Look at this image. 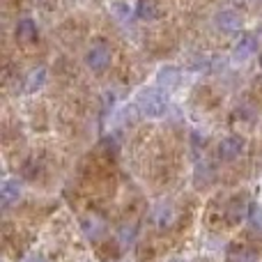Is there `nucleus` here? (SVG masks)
Wrapping results in <instances>:
<instances>
[{"label":"nucleus","mask_w":262,"mask_h":262,"mask_svg":"<svg viewBox=\"0 0 262 262\" xmlns=\"http://www.w3.org/2000/svg\"><path fill=\"white\" fill-rule=\"evenodd\" d=\"M136 104H138L140 113H143L145 118H161L168 108V97L163 95L159 88H147V90L138 92Z\"/></svg>","instance_id":"1"},{"label":"nucleus","mask_w":262,"mask_h":262,"mask_svg":"<svg viewBox=\"0 0 262 262\" xmlns=\"http://www.w3.org/2000/svg\"><path fill=\"white\" fill-rule=\"evenodd\" d=\"M85 64L92 72H104L111 64V49L106 44H95L85 55Z\"/></svg>","instance_id":"2"},{"label":"nucleus","mask_w":262,"mask_h":262,"mask_svg":"<svg viewBox=\"0 0 262 262\" xmlns=\"http://www.w3.org/2000/svg\"><path fill=\"white\" fill-rule=\"evenodd\" d=\"M244 147H246V143L242 136H226V138L219 143V157H221L223 161H235V159L244 152Z\"/></svg>","instance_id":"3"},{"label":"nucleus","mask_w":262,"mask_h":262,"mask_svg":"<svg viewBox=\"0 0 262 262\" xmlns=\"http://www.w3.org/2000/svg\"><path fill=\"white\" fill-rule=\"evenodd\" d=\"M255 46H258V39H255L253 35H244L239 41H237L235 51H232V60H235V62H244L246 58L253 55Z\"/></svg>","instance_id":"4"},{"label":"nucleus","mask_w":262,"mask_h":262,"mask_svg":"<svg viewBox=\"0 0 262 262\" xmlns=\"http://www.w3.org/2000/svg\"><path fill=\"white\" fill-rule=\"evenodd\" d=\"M216 26L221 28L223 32H235V30H239L242 28V16L237 12H230V9H226V12H221V14H216Z\"/></svg>","instance_id":"5"},{"label":"nucleus","mask_w":262,"mask_h":262,"mask_svg":"<svg viewBox=\"0 0 262 262\" xmlns=\"http://www.w3.org/2000/svg\"><path fill=\"white\" fill-rule=\"evenodd\" d=\"M35 37H37V26L32 18H23V21L16 23V39L21 44H30Z\"/></svg>","instance_id":"6"},{"label":"nucleus","mask_w":262,"mask_h":262,"mask_svg":"<svg viewBox=\"0 0 262 262\" xmlns=\"http://www.w3.org/2000/svg\"><path fill=\"white\" fill-rule=\"evenodd\" d=\"M157 81H159V88H166V90L177 88V83H180V69H175V67L161 69V72L157 74Z\"/></svg>","instance_id":"7"},{"label":"nucleus","mask_w":262,"mask_h":262,"mask_svg":"<svg viewBox=\"0 0 262 262\" xmlns=\"http://www.w3.org/2000/svg\"><path fill=\"white\" fill-rule=\"evenodd\" d=\"M44 81H46V69L44 67L32 69L26 78V92H37L41 85H44Z\"/></svg>","instance_id":"8"},{"label":"nucleus","mask_w":262,"mask_h":262,"mask_svg":"<svg viewBox=\"0 0 262 262\" xmlns=\"http://www.w3.org/2000/svg\"><path fill=\"white\" fill-rule=\"evenodd\" d=\"M18 195H21V186H18V182L5 180V182H3V203H5V205L14 203Z\"/></svg>","instance_id":"9"},{"label":"nucleus","mask_w":262,"mask_h":262,"mask_svg":"<svg viewBox=\"0 0 262 262\" xmlns=\"http://www.w3.org/2000/svg\"><path fill=\"white\" fill-rule=\"evenodd\" d=\"M255 258H258V253L253 249H244V246H239V251L228 253V262H255Z\"/></svg>","instance_id":"10"},{"label":"nucleus","mask_w":262,"mask_h":262,"mask_svg":"<svg viewBox=\"0 0 262 262\" xmlns=\"http://www.w3.org/2000/svg\"><path fill=\"white\" fill-rule=\"evenodd\" d=\"M228 216H230L232 223L242 221V219L246 216V200L244 198H235L230 205V209H228Z\"/></svg>","instance_id":"11"},{"label":"nucleus","mask_w":262,"mask_h":262,"mask_svg":"<svg viewBox=\"0 0 262 262\" xmlns=\"http://www.w3.org/2000/svg\"><path fill=\"white\" fill-rule=\"evenodd\" d=\"M136 12H138L140 18H157L159 16V9H157V5H154L152 0H140Z\"/></svg>","instance_id":"12"},{"label":"nucleus","mask_w":262,"mask_h":262,"mask_svg":"<svg viewBox=\"0 0 262 262\" xmlns=\"http://www.w3.org/2000/svg\"><path fill=\"white\" fill-rule=\"evenodd\" d=\"M26 262H46V258H44V255H37V253H35V255H30V258H28Z\"/></svg>","instance_id":"13"},{"label":"nucleus","mask_w":262,"mask_h":262,"mask_svg":"<svg viewBox=\"0 0 262 262\" xmlns=\"http://www.w3.org/2000/svg\"><path fill=\"white\" fill-rule=\"evenodd\" d=\"M172 262H182V260H172Z\"/></svg>","instance_id":"14"},{"label":"nucleus","mask_w":262,"mask_h":262,"mask_svg":"<svg viewBox=\"0 0 262 262\" xmlns=\"http://www.w3.org/2000/svg\"><path fill=\"white\" fill-rule=\"evenodd\" d=\"M260 64H262V55H260Z\"/></svg>","instance_id":"15"},{"label":"nucleus","mask_w":262,"mask_h":262,"mask_svg":"<svg viewBox=\"0 0 262 262\" xmlns=\"http://www.w3.org/2000/svg\"><path fill=\"white\" fill-rule=\"evenodd\" d=\"M260 3H262V0H260Z\"/></svg>","instance_id":"16"}]
</instances>
